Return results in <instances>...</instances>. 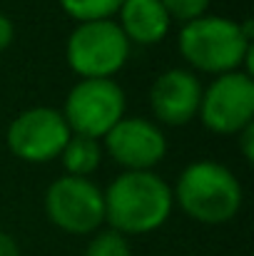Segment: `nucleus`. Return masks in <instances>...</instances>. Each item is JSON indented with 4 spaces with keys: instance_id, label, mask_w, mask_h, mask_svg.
Instances as JSON below:
<instances>
[{
    "instance_id": "nucleus-16",
    "label": "nucleus",
    "mask_w": 254,
    "mask_h": 256,
    "mask_svg": "<svg viewBox=\"0 0 254 256\" xmlns=\"http://www.w3.org/2000/svg\"><path fill=\"white\" fill-rule=\"evenodd\" d=\"M234 137H237V144H239L242 160H244L247 164H252L254 162V122L252 124H247L242 132H237Z\"/></svg>"
},
{
    "instance_id": "nucleus-3",
    "label": "nucleus",
    "mask_w": 254,
    "mask_h": 256,
    "mask_svg": "<svg viewBox=\"0 0 254 256\" xmlns=\"http://www.w3.org/2000/svg\"><path fill=\"white\" fill-rule=\"evenodd\" d=\"M172 199L197 224L222 226L239 214L244 204V189L227 164L197 160L179 172L172 186Z\"/></svg>"
},
{
    "instance_id": "nucleus-13",
    "label": "nucleus",
    "mask_w": 254,
    "mask_h": 256,
    "mask_svg": "<svg viewBox=\"0 0 254 256\" xmlns=\"http://www.w3.org/2000/svg\"><path fill=\"white\" fill-rule=\"evenodd\" d=\"M125 0H58L63 12L75 22H95V20H115L117 10Z\"/></svg>"
},
{
    "instance_id": "nucleus-14",
    "label": "nucleus",
    "mask_w": 254,
    "mask_h": 256,
    "mask_svg": "<svg viewBox=\"0 0 254 256\" xmlns=\"http://www.w3.org/2000/svg\"><path fill=\"white\" fill-rule=\"evenodd\" d=\"M83 256H132V246L127 236L112 229H100L97 234L90 236Z\"/></svg>"
},
{
    "instance_id": "nucleus-1",
    "label": "nucleus",
    "mask_w": 254,
    "mask_h": 256,
    "mask_svg": "<svg viewBox=\"0 0 254 256\" xmlns=\"http://www.w3.org/2000/svg\"><path fill=\"white\" fill-rule=\"evenodd\" d=\"M252 40L254 22L247 18L242 22L224 15H202L179 28L177 48L182 60L192 68V72L207 75H227V72H247L252 75Z\"/></svg>"
},
{
    "instance_id": "nucleus-10",
    "label": "nucleus",
    "mask_w": 254,
    "mask_h": 256,
    "mask_svg": "<svg viewBox=\"0 0 254 256\" xmlns=\"http://www.w3.org/2000/svg\"><path fill=\"white\" fill-rule=\"evenodd\" d=\"M202 82L187 68H169L150 87L152 122L167 127H184L199 112Z\"/></svg>"
},
{
    "instance_id": "nucleus-17",
    "label": "nucleus",
    "mask_w": 254,
    "mask_h": 256,
    "mask_svg": "<svg viewBox=\"0 0 254 256\" xmlns=\"http://www.w3.org/2000/svg\"><path fill=\"white\" fill-rule=\"evenodd\" d=\"M13 40H15V22L5 12H0V52H5L13 45Z\"/></svg>"
},
{
    "instance_id": "nucleus-11",
    "label": "nucleus",
    "mask_w": 254,
    "mask_h": 256,
    "mask_svg": "<svg viewBox=\"0 0 254 256\" xmlns=\"http://www.w3.org/2000/svg\"><path fill=\"white\" fill-rule=\"evenodd\" d=\"M115 18L130 45H160L172 30V18L160 0H125Z\"/></svg>"
},
{
    "instance_id": "nucleus-7",
    "label": "nucleus",
    "mask_w": 254,
    "mask_h": 256,
    "mask_svg": "<svg viewBox=\"0 0 254 256\" xmlns=\"http://www.w3.org/2000/svg\"><path fill=\"white\" fill-rule=\"evenodd\" d=\"M70 137L73 132L63 112L45 104L20 112L5 130V144L10 154L30 164H45L58 160Z\"/></svg>"
},
{
    "instance_id": "nucleus-6",
    "label": "nucleus",
    "mask_w": 254,
    "mask_h": 256,
    "mask_svg": "<svg viewBox=\"0 0 254 256\" xmlns=\"http://www.w3.org/2000/svg\"><path fill=\"white\" fill-rule=\"evenodd\" d=\"M127 97L115 80H80L65 97L63 117L73 134L102 140L122 117Z\"/></svg>"
},
{
    "instance_id": "nucleus-2",
    "label": "nucleus",
    "mask_w": 254,
    "mask_h": 256,
    "mask_svg": "<svg viewBox=\"0 0 254 256\" xmlns=\"http://www.w3.org/2000/svg\"><path fill=\"white\" fill-rule=\"evenodd\" d=\"M105 196V224L122 236H142L162 229L174 209L172 184L157 172H120Z\"/></svg>"
},
{
    "instance_id": "nucleus-8",
    "label": "nucleus",
    "mask_w": 254,
    "mask_h": 256,
    "mask_svg": "<svg viewBox=\"0 0 254 256\" xmlns=\"http://www.w3.org/2000/svg\"><path fill=\"white\" fill-rule=\"evenodd\" d=\"M199 122L214 134H237L254 122V78L237 70L202 87Z\"/></svg>"
},
{
    "instance_id": "nucleus-4",
    "label": "nucleus",
    "mask_w": 254,
    "mask_h": 256,
    "mask_svg": "<svg viewBox=\"0 0 254 256\" xmlns=\"http://www.w3.org/2000/svg\"><path fill=\"white\" fill-rule=\"evenodd\" d=\"M132 52L115 20L78 22L65 42V62L80 80H115Z\"/></svg>"
},
{
    "instance_id": "nucleus-12",
    "label": "nucleus",
    "mask_w": 254,
    "mask_h": 256,
    "mask_svg": "<svg viewBox=\"0 0 254 256\" xmlns=\"http://www.w3.org/2000/svg\"><path fill=\"white\" fill-rule=\"evenodd\" d=\"M102 142L92 140V137H83V134H73L65 144V150L60 152V162L68 176H85L90 179L92 172H97L100 162H102Z\"/></svg>"
},
{
    "instance_id": "nucleus-9",
    "label": "nucleus",
    "mask_w": 254,
    "mask_h": 256,
    "mask_svg": "<svg viewBox=\"0 0 254 256\" xmlns=\"http://www.w3.org/2000/svg\"><path fill=\"white\" fill-rule=\"evenodd\" d=\"M100 142L102 152L122 172H155L167 154L162 127L147 117H122Z\"/></svg>"
},
{
    "instance_id": "nucleus-18",
    "label": "nucleus",
    "mask_w": 254,
    "mask_h": 256,
    "mask_svg": "<svg viewBox=\"0 0 254 256\" xmlns=\"http://www.w3.org/2000/svg\"><path fill=\"white\" fill-rule=\"evenodd\" d=\"M0 256H20V246L15 236H10L8 232H0Z\"/></svg>"
},
{
    "instance_id": "nucleus-5",
    "label": "nucleus",
    "mask_w": 254,
    "mask_h": 256,
    "mask_svg": "<svg viewBox=\"0 0 254 256\" xmlns=\"http://www.w3.org/2000/svg\"><path fill=\"white\" fill-rule=\"evenodd\" d=\"M45 216L48 222L73 236H92L105 224V196L102 189L85 176H58L45 189Z\"/></svg>"
},
{
    "instance_id": "nucleus-15",
    "label": "nucleus",
    "mask_w": 254,
    "mask_h": 256,
    "mask_svg": "<svg viewBox=\"0 0 254 256\" xmlns=\"http://www.w3.org/2000/svg\"><path fill=\"white\" fill-rule=\"evenodd\" d=\"M162 5H165V10H167V15L172 18V22L177 20V22H189V20H194V18H202V15H207V10H209V5H212V0H160Z\"/></svg>"
}]
</instances>
